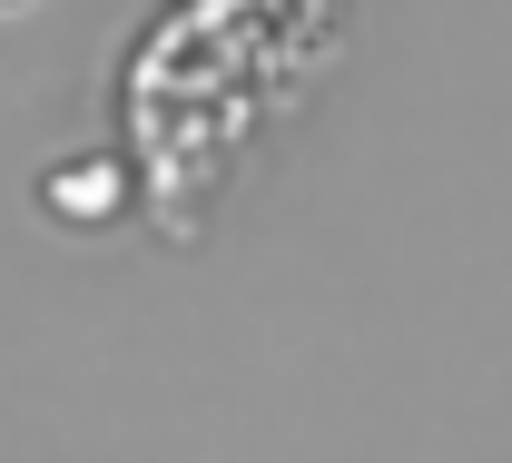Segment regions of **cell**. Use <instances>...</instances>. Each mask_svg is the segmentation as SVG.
<instances>
[{"instance_id":"cell-1","label":"cell","mask_w":512,"mask_h":463,"mask_svg":"<svg viewBox=\"0 0 512 463\" xmlns=\"http://www.w3.org/2000/svg\"><path fill=\"white\" fill-rule=\"evenodd\" d=\"M20 10H40V0H0V20H20Z\"/></svg>"}]
</instances>
